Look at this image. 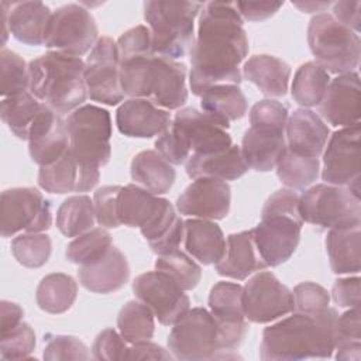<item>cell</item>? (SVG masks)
<instances>
[{"instance_id":"1","label":"cell","mask_w":361,"mask_h":361,"mask_svg":"<svg viewBox=\"0 0 361 361\" xmlns=\"http://www.w3.org/2000/svg\"><path fill=\"white\" fill-rule=\"evenodd\" d=\"M235 3L209 1L199 16L196 39L190 48L189 85L202 96L214 85H240V63L248 54V38Z\"/></svg>"},{"instance_id":"2","label":"cell","mask_w":361,"mask_h":361,"mask_svg":"<svg viewBox=\"0 0 361 361\" xmlns=\"http://www.w3.org/2000/svg\"><path fill=\"white\" fill-rule=\"evenodd\" d=\"M337 310L327 306L314 313L296 312L265 327L259 345L264 361H298L330 358L336 347Z\"/></svg>"},{"instance_id":"3","label":"cell","mask_w":361,"mask_h":361,"mask_svg":"<svg viewBox=\"0 0 361 361\" xmlns=\"http://www.w3.org/2000/svg\"><path fill=\"white\" fill-rule=\"evenodd\" d=\"M30 92L59 113H72L87 99L85 61L56 51L32 59L28 65Z\"/></svg>"},{"instance_id":"4","label":"cell","mask_w":361,"mask_h":361,"mask_svg":"<svg viewBox=\"0 0 361 361\" xmlns=\"http://www.w3.org/2000/svg\"><path fill=\"white\" fill-rule=\"evenodd\" d=\"M302 226L299 195L293 189H279L267 199L261 221L252 228L257 250L267 267H278L293 255Z\"/></svg>"},{"instance_id":"5","label":"cell","mask_w":361,"mask_h":361,"mask_svg":"<svg viewBox=\"0 0 361 361\" xmlns=\"http://www.w3.org/2000/svg\"><path fill=\"white\" fill-rule=\"evenodd\" d=\"M231 145L233 140L226 128L195 107L179 109L155 141L157 151L172 165L185 164L190 155L216 154Z\"/></svg>"},{"instance_id":"6","label":"cell","mask_w":361,"mask_h":361,"mask_svg":"<svg viewBox=\"0 0 361 361\" xmlns=\"http://www.w3.org/2000/svg\"><path fill=\"white\" fill-rule=\"evenodd\" d=\"M203 3L186 0H151L144 3V18L151 32L155 55L182 58L195 41V18Z\"/></svg>"},{"instance_id":"7","label":"cell","mask_w":361,"mask_h":361,"mask_svg":"<svg viewBox=\"0 0 361 361\" xmlns=\"http://www.w3.org/2000/svg\"><path fill=\"white\" fill-rule=\"evenodd\" d=\"M307 44L319 63L326 72H355L361 56V38L329 13L312 17L307 27Z\"/></svg>"},{"instance_id":"8","label":"cell","mask_w":361,"mask_h":361,"mask_svg":"<svg viewBox=\"0 0 361 361\" xmlns=\"http://www.w3.org/2000/svg\"><path fill=\"white\" fill-rule=\"evenodd\" d=\"M299 213L303 221L322 230H338L361 226V203L350 189L319 183L299 196Z\"/></svg>"},{"instance_id":"9","label":"cell","mask_w":361,"mask_h":361,"mask_svg":"<svg viewBox=\"0 0 361 361\" xmlns=\"http://www.w3.org/2000/svg\"><path fill=\"white\" fill-rule=\"evenodd\" d=\"M69 149L83 165L102 168L111 157V117L94 104H83L66 118Z\"/></svg>"},{"instance_id":"10","label":"cell","mask_w":361,"mask_h":361,"mask_svg":"<svg viewBox=\"0 0 361 361\" xmlns=\"http://www.w3.org/2000/svg\"><path fill=\"white\" fill-rule=\"evenodd\" d=\"M168 350L176 360L204 361L216 358H228L220 347L217 324L209 310L204 307L189 309L178 320L169 336Z\"/></svg>"},{"instance_id":"11","label":"cell","mask_w":361,"mask_h":361,"mask_svg":"<svg viewBox=\"0 0 361 361\" xmlns=\"http://www.w3.org/2000/svg\"><path fill=\"white\" fill-rule=\"evenodd\" d=\"M99 30L90 11L71 3L52 13L44 45L56 52L80 58L96 45Z\"/></svg>"},{"instance_id":"12","label":"cell","mask_w":361,"mask_h":361,"mask_svg":"<svg viewBox=\"0 0 361 361\" xmlns=\"http://www.w3.org/2000/svg\"><path fill=\"white\" fill-rule=\"evenodd\" d=\"M52 224L51 203L35 188L6 189L0 197V233L13 237L20 231L42 233Z\"/></svg>"},{"instance_id":"13","label":"cell","mask_w":361,"mask_h":361,"mask_svg":"<svg viewBox=\"0 0 361 361\" xmlns=\"http://www.w3.org/2000/svg\"><path fill=\"white\" fill-rule=\"evenodd\" d=\"M243 309L248 322L271 323L295 312L293 293L272 272L262 271L243 286Z\"/></svg>"},{"instance_id":"14","label":"cell","mask_w":361,"mask_h":361,"mask_svg":"<svg viewBox=\"0 0 361 361\" xmlns=\"http://www.w3.org/2000/svg\"><path fill=\"white\" fill-rule=\"evenodd\" d=\"M85 83L90 100L117 106L124 102L120 83V58L117 42L110 37H102L85 61Z\"/></svg>"},{"instance_id":"15","label":"cell","mask_w":361,"mask_h":361,"mask_svg":"<svg viewBox=\"0 0 361 361\" xmlns=\"http://www.w3.org/2000/svg\"><path fill=\"white\" fill-rule=\"evenodd\" d=\"M360 124L333 133L323 154L322 179L344 186L360 197Z\"/></svg>"},{"instance_id":"16","label":"cell","mask_w":361,"mask_h":361,"mask_svg":"<svg viewBox=\"0 0 361 361\" xmlns=\"http://www.w3.org/2000/svg\"><path fill=\"white\" fill-rule=\"evenodd\" d=\"M133 292L164 326L175 324L190 309V300L185 290L172 278L157 269L138 275L133 281Z\"/></svg>"},{"instance_id":"17","label":"cell","mask_w":361,"mask_h":361,"mask_svg":"<svg viewBox=\"0 0 361 361\" xmlns=\"http://www.w3.org/2000/svg\"><path fill=\"white\" fill-rule=\"evenodd\" d=\"M209 307L217 324L221 350L234 351L248 331L243 309V286L235 282H217L210 289Z\"/></svg>"},{"instance_id":"18","label":"cell","mask_w":361,"mask_h":361,"mask_svg":"<svg viewBox=\"0 0 361 361\" xmlns=\"http://www.w3.org/2000/svg\"><path fill=\"white\" fill-rule=\"evenodd\" d=\"M1 47L11 34L25 45H42L52 11L42 1H1Z\"/></svg>"},{"instance_id":"19","label":"cell","mask_w":361,"mask_h":361,"mask_svg":"<svg viewBox=\"0 0 361 361\" xmlns=\"http://www.w3.org/2000/svg\"><path fill=\"white\" fill-rule=\"evenodd\" d=\"M231 190L226 180L196 178L176 199V209L183 216L204 220H221L230 212Z\"/></svg>"},{"instance_id":"20","label":"cell","mask_w":361,"mask_h":361,"mask_svg":"<svg viewBox=\"0 0 361 361\" xmlns=\"http://www.w3.org/2000/svg\"><path fill=\"white\" fill-rule=\"evenodd\" d=\"M28 152L39 166L51 165L69 149L66 120L59 113L42 104L28 135Z\"/></svg>"},{"instance_id":"21","label":"cell","mask_w":361,"mask_h":361,"mask_svg":"<svg viewBox=\"0 0 361 361\" xmlns=\"http://www.w3.org/2000/svg\"><path fill=\"white\" fill-rule=\"evenodd\" d=\"M323 121L334 127L360 124V76L347 72L330 80L323 100L319 104Z\"/></svg>"},{"instance_id":"22","label":"cell","mask_w":361,"mask_h":361,"mask_svg":"<svg viewBox=\"0 0 361 361\" xmlns=\"http://www.w3.org/2000/svg\"><path fill=\"white\" fill-rule=\"evenodd\" d=\"M100 178L99 168L80 164L71 149L51 165L39 166L38 185L48 193L65 195L69 192H87Z\"/></svg>"},{"instance_id":"23","label":"cell","mask_w":361,"mask_h":361,"mask_svg":"<svg viewBox=\"0 0 361 361\" xmlns=\"http://www.w3.org/2000/svg\"><path fill=\"white\" fill-rule=\"evenodd\" d=\"M171 113L148 99H127L116 111V124L123 135L152 138L161 135L171 124Z\"/></svg>"},{"instance_id":"24","label":"cell","mask_w":361,"mask_h":361,"mask_svg":"<svg viewBox=\"0 0 361 361\" xmlns=\"http://www.w3.org/2000/svg\"><path fill=\"white\" fill-rule=\"evenodd\" d=\"M148 100L164 110H178L188 100L185 63L155 55Z\"/></svg>"},{"instance_id":"25","label":"cell","mask_w":361,"mask_h":361,"mask_svg":"<svg viewBox=\"0 0 361 361\" xmlns=\"http://www.w3.org/2000/svg\"><path fill=\"white\" fill-rule=\"evenodd\" d=\"M80 285L93 293H113L130 279V265L126 255L111 245L107 252L87 265H79Z\"/></svg>"},{"instance_id":"26","label":"cell","mask_w":361,"mask_h":361,"mask_svg":"<svg viewBox=\"0 0 361 361\" xmlns=\"http://www.w3.org/2000/svg\"><path fill=\"white\" fill-rule=\"evenodd\" d=\"M329 127L323 118L309 109L295 110L286 123V148L295 154L319 158L329 140Z\"/></svg>"},{"instance_id":"27","label":"cell","mask_w":361,"mask_h":361,"mask_svg":"<svg viewBox=\"0 0 361 361\" xmlns=\"http://www.w3.org/2000/svg\"><path fill=\"white\" fill-rule=\"evenodd\" d=\"M214 268L219 275L237 281H244L254 272L267 268V264L257 250L252 228L227 237L224 254L221 259L214 264Z\"/></svg>"},{"instance_id":"28","label":"cell","mask_w":361,"mask_h":361,"mask_svg":"<svg viewBox=\"0 0 361 361\" xmlns=\"http://www.w3.org/2000/svg\"><path fill=\"white\" fill-rule=\"evenodd\" d=\"M240 148L248 168L258 172L272 171L286 148L285 131L251 126L245 130Z\"/></svg>"},{"instance_id":"29","label":"cell","mask_w":361,"mask_h":361,"mask_svg":"<svg viewBox=\"0 0 361 361\" xmlns=\"http://www.w3.org/2000/svg\"><path fill=\"white\" fill-rule=\"evenodd\" d=\"M185 248L189 255L203 265L217 264L226 250V237L219 224L204 219L185 221Z\"/></svg>"},{"instance_id":"30","label":"cell","mask_w":361,"mask_h":361,"mask_svg":"<svg viewBox=\"0 0 361 361\" xmlns=\"http://www.w3.org/2000/svg\"><path fill=\"white\" fill-rule=\"evenodd\" d=\"M189 178H216L221 180H235L245 175L248 166L243 158L241 148L231 145L226 151L206 155H190L185 162Z\"/></svg>"},{"instance_id":"31","label":"cell","mask_w":361,"mask_h":361,"mask_svg":"<svg viewBox=\"0 0 361 361\" xmlns=\"http://www.w3.org/2000/svg\"><path fill=\"white\" fill-rule=\"evenodd\" d=\"M243 75L269 97H282L288 93L290 66L274 55L251 56L243 66Z\"/></svg>"},{"instance_id":"32","label":"cell","mask_w":361,"mask_h":361,"mask_svg":"<svg viewBox=\"0 0 361 361\" xmlns=\"http://www.w3.org/2000/svg\"><path fill=\"white\" fill-rule=\"evenodd\" d=\"M166 202V199L158 197L138 185L130 183L121 186L118 193L120 223L128 227L142 228L159 214Z\"/></svg>"},{"instance_id":"33","label":"cell","mask_w":361,"mask_h":361,"mask_svg":"<svg viewBox=\"0 0 361 361\" xmlns=\"http://www.w3.org/2000/svg\"><path fill=\"white\" fill-rule=\"evenodd\" d=\"M130 173L135 185L157 196L169 192L176 179V172L172 164L157 149L138 152L131 161Z\"/></svg>"},{"instance_id":"34","label":"cell","mask_w":361,"mask_h":361,"mask_svg":"<svg viewBox=\"0 0 361 361\" xmlns=\"http://www.w3.org/2000/svg\"><path fill=\"white\" fill-rule=\"evenodd\" d=\"M200 107L204 114L223 128H228L240 120L248 109L247 99L237 85H214L200 96Z\"/></svg>"},{"instance_id":"35","label":"cell","mask_w":361,"mask_h":361,"mask_svg":"<svg viewBox=\"0 0 361 361\" xmlns=\"http://www.w3.org/2000/svg\"><path fill=\"white\" fill-rule=\"evenodd\" d=\"M326 252L331 271L336 275L358 274L361 269L360 226L329 230L326 237Z\"/></svg>"},{"instance_id":"36","label":"cell","mask_w":361,"mask_h":361,"mask_svg":"<svg viewBox=\"0 0 361 361\" xmlns=\"http://www.w3.org/2000/svg\"><path fill=\"white\" fill-rule=\"evenodd\" d=\"M78 296L76 281L62 272L45 275L37 286L35 300L41 310L51 314L68 312Z\"/></svg>"},{"instance_id":"37","label":"cell","mask_w":361,"mask_h":361,"mask_svg":"<svg viewBox=\"0 0 361 361\" xmlns=\"http://www.w3.org/2000/svg\"><path fill=\"white\" fill-rule=\"evenodd\" d=\"M44 103H41L30 90L3 97L0 103V116L8 130L20 140H28L31 126L34 124Z\"/></svg>"},{"instance_id":"38","label":"cell","mask_w":361,"mask_h":361,"mask_svg":"<svg viewBox=\"0 0 361 361\" xmlns=\"http://www.w3.org/2000/svg\"><path fill=\"white\" fill-rule=\"evenodd\" d=\"M329 83V72L314 61L305 62L295 72L290 90L292 97L303 109L319 106L324 97Z\"/></svg>"},{"instance_id":"39","label":"cell","mask_w":361,"mask_h":361,"mask_svg":"<svg viewBox=\"0 0 361 361\" xmlns=\"http://www.w3.org/2000/svg\"><path fill=\"white\" fill-rule=\"evenodd\" d=\"M94 221L93 200L86 195H75L65 199L56 210V227L69 238L92 230Z\"/></svg>"},{"instance_id":"40","label":"cell","mask_w":361,"mask_h":361,"mask_svg":"<svg viewBox=\"0 0 361 361\" xmlns=\"http://www.w3.org/2000/svg\"><path fill=\"white\" fill-rule=\"evenodd\" d=\"M117 327L128 344L151 340L155 331V316L141 300H130L118 312Z\"/></svg>"},{"instance_id":"41","label":"cell","mask_w":361,"mask_h":361,"mask_svg":"<svg viewBox=\"0 0 361 361\" xmlns=\"http://www.w3.org/2000/svg\"><path fill=\"white\" fill-rule=\"evenodd\" d=\"M279 180L289 189H305L310 186L319 176V158L305 157L285 148L276 166Z\"/></svg>"},{"instance_id":"42","label":"cell","mask_w":361,"mask_h":361,"mask_svg":"<svg viewBox=\"0 0 361 361\" xmlns=\"http://www.w3.org/2000/svg\"><path fill=\"white\" fill-rule=\"evenodd\" d=\"M113 245L111 234L104 227L92 230L75 237L66 247V258L76 265H87L103 257Z\"/></svg>"},{"instance_id":"43","label":"cell","mask_w":361,"mask_h":361,"mask_svg":"<svg viewBox=\"0 0 361 361\" xmlns=\"http://www.w3.org/2000/svg\"><path fill=\"white\" fill-rule=\"evenodd\" d=\"M155 269L166 274L183 290L195 289L202 279L200 265L179 248L168 254L158 255Z\"/></svg>"},{"instance_id":"44","label":"cell","mask_w":361,"mask_h":361,"mask_svg":"<svg viewBox=\"0 0 361 361\" xmlns=\"http://www.w3.org/2000/svg\"><path fill=\"white\" fill-rule=\"evenodd\" d=\"M52 243L48 234L24 233L13 238L11 252L18 264L27 268H39L51 257Z\"/></svg>"},{"instance_id":"45","label":"cell","mask_w":361,"mask_h":361,"mask_svg":"<svg viewBox=\"0 0 361 361\" xmlns=\"http://www.w3.org/2000/svg\"><path fill=\"white\" fill-rule=\"evenodd\" d=\"M1 96L8 97L30 90V73L25 61L7 48L0 51Z\"/></svg>"},{"instance_id":"46","label":"cell","mask_w":361,"mask_h":361,"mask_svg":"<svg viewBox=\"0 0 361 361\" xmlns=\"http://www.w3.org/2000/svg\"><path fill=\"white\" fill-rule=\"evenodd\" d=\"M34 348L35 333L25 322L0 333V357L3 360H27Z\"/></svg>"},{"instance_id":"47","label":"cell","mask_w":361,"mask_h":361,"mask_svg":"<svg viewBox=\"0 0 361 361\" xmlns=\"http://www.w3.org/2000/svg\"><path fill=\"white\" fill-rule=\"evenodd\" d=\"M120 185H106L99 188L93 196L96 221L104 228L121 226L118 219V193Z\"/></svg>"},{"instance_id":"48","label":"cell","mask_w":361,"mask_h":361,"mask_svg":"<svg viewBox=\"0 0 361 361\" xmlns=\"http://www.w3.org/2000/svg\"><path fill=\"white\" fill-rule=\"evenodd\" d=\"M288 118V107L281 102L271 99L257 102L250 110V124L255 127H267L285 131Z\"/></svg>"},{"instance_id":"49","label":"cell","mask_w":361,"mask_h":361,"mask_svg":"<svg viewBox=\"0 0 361 361\" xmlns=\"http://www.w3.org/2000/svg\"><path fill=\"white\" fill-rule=\"evenodd\" d=\"M44 360H89L90 353L83 341L73 336H52L48 338L44 354Z\"/></svg>"},{"instance_id":"50","label":"cell","mask_w":361,"mask_h":361,"mask_svg":"<svg viewBox=\"0 0 361 361\" xmlns=\"http://www.w3.org/2000/svg\"><path fill=\"white\" fill-rule=\"evenodd\" d=\"M128 343L113 329L102 330L92 345V357L99 361H120L126 360Z\"/></svg>"},{"instance_id":"51","label":"cell","mask_w":361,"mask_h":361,"mask_svg":"<svg viewBox=\"0 0 361 361\" xmlns=\"http://www.w3.org/2000/svg\"><path fill=\"white\" fill-rule=\"evenodd\" d=\"M295 312L314 313L330 305V293L319 283L302 282L293 289Z\"/></svg>"},{"instance_id":"52","label":"cell","mask_w":361,"mask_h":361,"mask_svg":"<svg viewBox=\"0 0 361 361\" xmlns=\"http://www.w3.org/2000/svg\"><path fill=\"white\" fill-rule=\"evenodd\" d=\"M334 338H336L334 350L341 345L361 341L360 307H351L337 316L336 324H334Z\"/></svg>"},{"instance_id":"53","label":"cell","mask_w":361,"mask_h":361,"mask_svg":"<svg viewBox=\"0 0 361 361\" xmlns=\"http://www.w3.org/2000/svg\"><path fill=\"white\" fill-rule=\"evenodd\" d=\"M117 49H118V56H127L133 54L152 51L149 28L145 25H135L127 30L118 37Z\"/></svg>"},{"instance_id":"54","label":"cell","mask_w":361,"mask_h":361,"mask_svg":"<svg viewBox=\"0 0 361 361\" xmlns=\"http://www.w3.org/2000/svg\"><path fill=\"white\" fill-rule=\"evenodd\" d=\"M331 296L338 307H360V278L347 276L334 282Z\"/></svg>"},{"instance_id":"55","label":"cell","mask_w":361,"mask_h":361,"mask_svg":"<svg viewBox=\"0 0 361 361\" xmlns=\"http://www.w3.org/2000/svg\"><path fill=\"white\" fill-rule=\"evenodd\" d=\"M282 4L281 1H237L235 7L243 20L262 21L272 17Z\"/></svg>"},{"instance_id":"56","label":"cell","mask_w":361,"mask_h":361,"mask_svg":"<svg viewBox=\"0 0 361 361\" xmlns=\"http://www.w3.org/2000/svg\"><path fill=\"white\" fill-rule=\"evenodd\" d=\"M337 21L360 34L361 28V1L358 0H343L333 3V14Z\"/></svg>"},{"instance_id":"57","label":"cell","mask_w":361,"mask_h":361,"mask_svg":"<svg viewBox=\"0 0 361 361\" xmlns=\"http://www.w3.org/2000/svg\"><path fill=\"white\" fill-rule=\"evenodd\" d=\"M171 351H166L161 345L145 340L128 347L126 360H172Z\"/></svg>"},{"instance_id":"58","label":"cell","mask_w":361,"mask_h":361,"mask_svg":"<svg viewBox=\"0 0 361 361\" xmlns=\"http://www.w3.org/2000/svg\"><path fill=\"white\" fill-rule=\"evenodd\" d=\"M24 310L13 302L1 300L0 302V333L8 329H13L23 322Z\"/></svg>"},{"instance_id":"59","label":"cell","mask_w":361,"mask_h":361,"mask_svg":"<svg viewBox=\"0 0 361 361\" xmlns=\"http://www.w3.org/2000/svg\"><path fill=\"white\" fill-rule=\"evenodd\" d=\"M336 358L337 360H343V361H348V360H354L358 361L361 357V341L358 343H351L348 345H343V347H337L336 348Z\"/></svg>"},{"instance_id":"60","label":"cell","mask_w":361,"mask_h":361,"mask_svg":"<svg viewBox=\"0 0 361 361\" xmlns=\"http://www.w3.org/2000/svg\"><path fill=\"white\" fill-rule=\"evenodd\" d=\"M292 4L303 13H314V11L326 10L333 3H330V1H292Z\"/></svg>"}]
</instances>
